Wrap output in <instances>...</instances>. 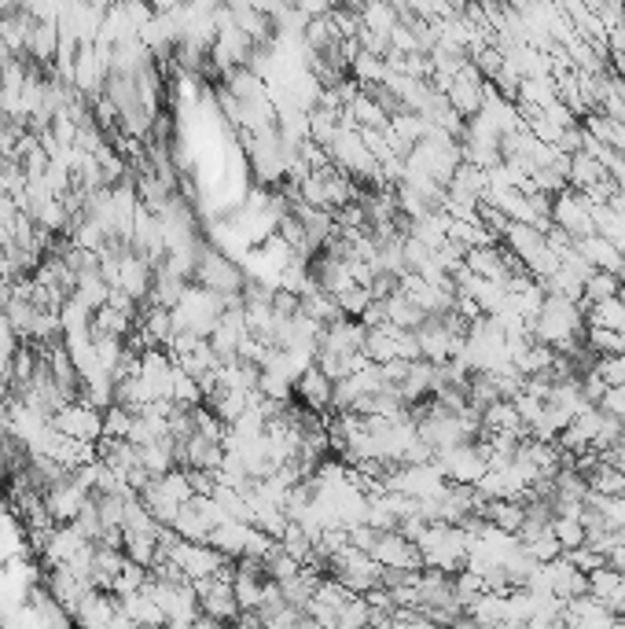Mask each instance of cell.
<instances>
[{"label":"cell","instance_id":"obj_13","mask_svg":"<svg viewBox=\"0 0 625 629\" xmlns=\"http://www.w3.org/2000/svg\"><path fill=\"white\" fill-rule=\"evenodd\" d=\"M442 96L449 100V107H453L456 115L464 118V122H471V118L482 111V100H486V81L478 78V70L467 63V67L456 74L453 85H449Z\"/></svg>","mask_w":625,"mask_h":629},{"label":"cell","instance_id":"obj_4","mask_svg":"<svg viewBox=\"0 0 625 629\" xmlns=\"http://www.w3.org/2000/svg\"><path fill=\"white\" fill-rule=\"evenodd\" d=\"M195 280H199V287L203 291H210V295L217 298H239L243 295V287H247V276L239 273V265H232L221 251H214V247H199V262H195Z\"/></svg>","mask_w":625,"mask_h":629},{"label":"cell","instance_id":"obj_30","mask_svg":"<svg viewBox=\"0 0 625 629\" xmlns=\"http://www.w3.org/2000/svg\"><path fill=\"white\" fill-rule=\"evenodd\" d=\"M596 409L607 412V416H614L618 424H625V387H611V390H607Z\"/></svg>","mask_w":625,"mask_h":629},{"label":"cell","instance_id":"obj_20","mask_svg":"<svg viewBox=\"0 0 625 629\" xmlns=\"http://www.w3.org/2000/svg\"><path fill=\"white\" fill-rule=\"evenodd\" d=\"M188 291V280H181L177 273H170L166 265H159L155 269V284H151V295L148 302L159 309H177V302H181V295Z\"/></svg>","mask_w":625,"mask_h":629},{"label":"cell","instance_id":"obj_16","mask_svg":"<svg viewBox=\"0 0 625 629\" xmlns=\"http://www.w3.org/2000/svg\"><path fill=\"white\" fill-rule=\"evenodd\" d=\"M482 519H486L493 530H500V534L519 538V530H523V523H526V508H523V501H486Z\"/></svg>","mask_w":625,"mask_h":629},{"label":"cell","instance_id":"obj_28","mask_svg":"<svg viewBox=\"0 0 625 629\" xmlns=\"http://www.w3.org/2000/svg\"><path fill=\"white\" fill-rule=\"evenodd\" d=\"M133 431V412L122 409V405H111L103 412V438H114V442H125Z\"/></svg>","mask_w":625,"mask_h":629},{"label":"cell","instance_id":"obj_21","mask_svg":"<svg viewBox=\"0 0 625 629\" xmlns=\"http://www.w3.org/2000/svg\"><path fill=\"white\" fill-rule=\"evenodd\" d=\"M585 328H607V332H625V302L622 295L585 306Z\"/></svg>","mask_w":625,"mask_h":629},{"label":"cell","instance_id":"obj_1","mask_svg":"<svg viewBox=\"0 0 625 629\" xmlns=\"http://www.w3.org/2000/svg\"><path fill=\"white\" fill-rule=\"evenodd\" d=\"M534 339L556 354H578L585 346V306L570 302V298L548 295L541 317L534 321Z\"/></svg>","mask_w":625,"mask_h":629},{"label":"cell","instance_id":"obj_22","mask_svg":"<svg viewBox=\"0 0 625 629\" xmlns=\"http://www.w3.org/2000/svg\"><path fill=\"white\" fill-rule=\"evenodd\" d=\"M383 309H387V324H390V328H401V332H416V328L427 321L420 309H416L409 298L401 295V287H398V295L383 298Z\"/></svg>","mask_w":625,"mask_h":629},{"label":"cell","instance_id":"obj_14","mask_svg":"<svg viewBox=\"0 0 625 629\" xmlns=\"http://www.w3.org/2000/svg\"><path fill=\"white\" fill-rule=\"evenodd\" d=\"M151 284H155V265H148L140 254L125 251L122 258H118V287H114V291H125V295L140 306V302L151 295Z\"/></svg>","mask_w":625,"mask_h":629},{"label":"cell","instance_id":"obj_9","mask_svg":"<svg viewBox=\"0 0 625 629\" xmlns=\"http://www.w3.org/2000/svg\"><path fill=\"white\" fill-rule=\"evenodd\" d=\"M434 464H438V471L445 475L449 486H478L482 475L489 471V464H486V457H482L478 442L442 449V453H434Z\"/></svg>","mask_w":625,"mask_h":629},{"label":"cell","instance_id":"obj_12","mask_svg":"<svg viewBox=\"0 0 625 629\" xmlns=\"http://www.w3.org/2000/svg\"><path fill=\"white\" fill-rule=\"evenodd\" d=\"M383 571H423V560H420V549L412 545L405 534H398V530H390V534H379L372 545V552H368Z\"/></svg>","mask_w":625,"mask_h":629},{"label":"cell","instance_id":"obj_18","mask_svg":"<svg viewBox=\"0 0 625 629\" xmlns=\"http://www.w3.org/2000/svg\"><path fill=\"white\" fill-rule=\"evenodd\" d=\"M34 23L37 19L26 12V8H8V15L0 19V37H4V45L15 52V59H19V52H26V45H30Z\"/></svg>","mask_w":625,"mask_h":629},{"label":"cell","instance_id":"obj_27","mask_svg":"<svg viewBox=\"0 0 625 629\" xmlns=\"http://www.w3.org/2000/svg\"><path fill=\"white\" fill-rule=\"evenodd\" d=\"M552 534H556L559 549L563 552H574L585 545V527H581V519H567V515H556L552 519Z\"/></svg>","mask_w":625,"mask_h":629},{"label":"cell","instance_id":"obj_6","mask_svg":"<svg viewBox=\"0 0 625 629\" xmlns=\"http://www.w3.org/2000/svg\"><path fill=\"white\" fill-rule=\"evenodd\" d=\"M232 574H236V563H228L225 571L206 578V582L195 585V596H199V615L210 618V622H221V626H232L243 618L236 604V593H232Z\"/></svg>","mask_w":625,"mask_h":629},{"label":"cell","instance_id":"obj_26","mask_svg":"<svg viewBox=\"0 0 625 629\" xmlns=\"http://www.w3.org/2000/svg\"><path fill=\"white\" fill-rule=\"evenodd\" d=\"M622 295V280L611 273H592L581 287V302L585 306H596V302H607V298H618Z\"/></svg>","mask_w":625,"mask_h":629},{"label":"cell","instance_id":"obj_5","mask_svg":"<svg viewBox=\"0 0 625 629\" xmlns=\"http://www.w3.org/2000/svg\"><path fill=\"white\" fill-rule=\"evenodd\" d=\"M162 560L173 563L177 571L184 574V582H206V578H214V574H221L232 560H225L221 552H214L210 545H195V541H173L170 549L162 552Z\"/></svg>","mask_w":625,"mask_h":629},{"label":"cell","instance_id":"obj_11","mask_svg":"<svg viewBox=\"0 0 625 629\" xmlns=\"http://www.w3.org/2000/svg\"><path fill=\"white\" fill-rule=\"evenodd\" d=\"M52 427H56L63 438H74V442H100L103 412L85 405V401H70L67 409H59L56 416H52Z\"/></svg>","mask_w":625,"mask_h":629},{"label":"cell","instance_id":"obj_17","mask_svg":"<svg viewBox=\"0 0 625 629\" xmlns=\"http://www.w3.org/2000/svg\"><path fill=\"white\" fill-rule=\"evenodd\" d=\"M295 390H298V398H302V405H306V409H313V412H328L331 409V394H335V383H331V379L324 376L317 365H313L306 376L298 379Z\"/></svg>","mask_w":625,"mask_h":629},{"label":"cell","instance_id":"obj_19","mask_svg":"<svg viewBox=\"0 0 625 629\" xmlns=\"http://www.w3.org/2000/svg\"><path fill=\"white\" fill-rule=\"evenodd\" d=\"M409 236L420 240L423 247H431V251H442L445 243H449V214L438 210V214H427L420 221H409Z\"/></svg>","mask_w":625,"mask_h":629},{"label":"cell","instance_id":"obj_3","mask_svg":"<svg viewBox=\"0 0 625 629\" xmlns=\"http://www.w3.org/2000/svg\"><path fill=\"white\" fill-rule=\"evenodd\" d=\"M221 313H225V298L210 295V291H203L199 284H188V291L181 295L177 309H170L173 335L192 332L199 335V339H210V332H214L217 321H221Z\"/></svg>","mask_w":625,"mask_h":629},{"label":"cell","instance_id":"obj_2","mask_svg":"<svg viewBox=\"0 0 625 629\" xmlns=\"http://www.w3.org/2000/svg\"><path fill=\"white\" fill-rule=\"evenodd\" d=\"M416 549H420L423 571H442L456 578L467 563V530L449 527V523H431L420 534Z\"/></svg>","mask_w":625,"mask_h":629},{"label":"cell","instance_id":"obj_31","mask_svg":"<svg viewBox=\"0 0 625 629\" xmlns=\"http://www.w3.org/2000/svg\"><path fill=\"white\" fill-rule=\"evenodd\" d=\"M8 63H15V52L8 45H4V37H0V70L8 67Z\"/></svg>","mask_w":625,"mask_h":629},{"label":"cell","instance_id":"obj_15","mask_svg":"<svg viewBox=\"0 0 625 629\" xmlns=\"http://www.w3.org/2000/svg\"><path fill=\"white\" fill-rule=\"evenodd\" d=\"M574 247H578V254L592 265V269H596V273H611V276H618V280L625 276V254L618 251L614 243L603 240V236H589V240H578Z\"/></svg>","mask_w":625,"mask_h":629},{"label":"cell","instance_id":"obj_24","mask_svg":"<svg viewBox=\"0 0 625 629\" xmlns=\"http://www.w3.org/2000/svg\"><path fill=\"white\" fill-rule=\"evenodd\" d=\"M350 70H353V78H357V85H364V89H375V85L387 81V59L372 56V52H357Z\"/></svg>","mask_w":625,"mask_h":629},{"label":"cell","instance_id":"obj_23","mask_svg":"<svg viewBox=\"0 0 625 629\" xmlns=\"http://www.w3.org/2000/svg\"><path fill=\"white\" fill-rule=\"evenodd\" d=\"M585 482H589V490L600 493V497H622L625 493V475L618 468H611L607 460H600V464L585 475Z\"/></svg>","mask_w":625,"mask_h":629},{"label":"cell","instance_id":"obj_29","mask_svg":"<svg viewBox=\"0 0 625 629\" xmlns=\"http://www.w3.org/2000/svg\"><path fill=\"white\" fill-rule=\"evenodd\" d=\"M563 556H567V560L574 563V567H578L585 578H592L596 571H603V567H607V556H600V552L589 549V545H581V549H574V552H563Z\"/></svg>","mask_w":625,"mask_h":629},{"label":"cell","instance_id":"obj_8","mask_svg":"<svg viewBox=\"0 0 625 629\" xmlns=\"http://www.w3.org/2000/svg\"><path fill=\"white\" fill-rule=\"evenodd\" d=\"M552 229L567 232L570 240H589L596 236V225H592V203L574 188H563V192L552 199Z\"/></svg>","mask_w":625,"mask_h":629},{"label":"cell","instance_id":"obj_25","mask_svg":"<svg viewBox=\"0 0 625 629\" xmlns=\"http://www.w3.org/2000/svg\"><path fill=\"white\" fill-rule=\"evenodd\" d=\"M92 313L85 302H78V298L70 295L67 302H63V309H59V324H63V335H85L92 332Z\"/></svg>","mask_w":625,"mask_h":629},{"label":"cell","instance_id":"obj_7","mask_svg":"<svg viewBox=\"0 0 625 629\" xmlns=\"http://www.w3.org/2000/svg\"><path fill=\"white\" fill-rule=\"evenodd\" d=\"M364 357L372 365H390V361H423L420 343L412 332H401V328H368V339H364Z\"/></svg>","mask_w":625,"mask_h":629},{"label":"cell","instance_id":"obj_10","mask_svg":"<svg viewBox=\"0 0 625 629\" xmlns=\"http://www.w3.org/2000/svg\"><path fill=\"white\" fill-rule=\"evenodd\" d=\"M250 332H247V317H243V298H239L236 306H225V313H221V321H217V328L210 332V350H214V357L221 361V365H232L239 357V346L247 343Z\"/></svg>","mask_w":625,"mask_h":629}]
</instances>
